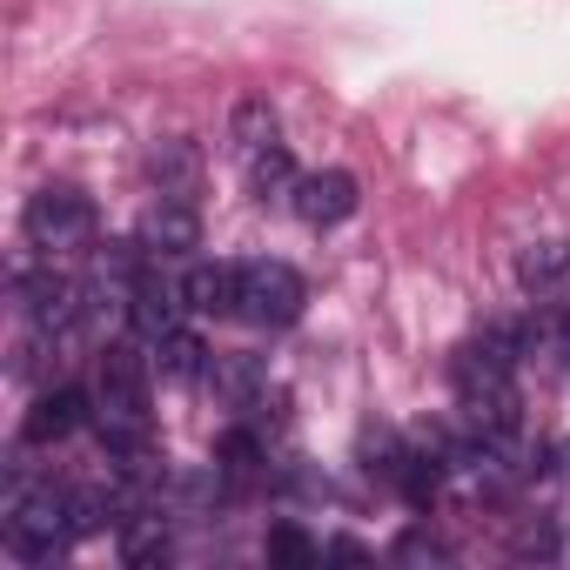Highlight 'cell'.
I'll list each match as a JSON object with an SVG mask.
<instances>
[{"label":"cell","mask_w":570,"mask_h":570,"mask_svg":"<svg viewBox=\"0 0 570 570\" xmlns=\"http://www.w3.org/2000/svg\"><path fill=\"white\" fill-rule=\"evenodd\" d=\"M450 383H456V410L470 423V436H483L497 456L517 450L523 436V396H517V336L510 330H483L450 356Z\"/></svg>","instance_id":"6da1fadb"},{"label":"cell","mask_w":570,"mask_h":570,"mask_svg":"<svg viewBox=\"0 0 570 570\" xmlns=\"http://www.w3.org/2000/svg\"><path fill=\"white\" fill-rule=\"evenodd\" d=\"M75 490L28 476L21 463L8 470V503H0V543H8L21 563H55L75 543Z\"/></svg>","instance_id":"7a4b0ae2"},{"label":"cell","mask_w":570,"mask_h":570,"mask_svg":"<svg viewBox=\"0 0 570 570\" xmlns=\"http://www.w3.org/2000/svg\"><path fill=\"white\" fill-rule=\"evenodd\" d=\"M21 228H28V242H35L48 262H61V255H81V248H95V235H101V215H95V202H88L75 181H48V188H35V195H28V215H21Z\"/></svg>","instance_id":"3957f363"},{"label":"cell","mask_w":570,"mask_h":570,"mask_svg":"<svg viewBox=\"0 0 570 570\" xmlns=\"http://www.w3.org/2000/svg\"><path fill=\"white\" fill-rule=\"evenodd\" d=\"M309 303V282L289 268V262H275V255H255L242 262V323L248 330H289Z\"/></svg>","instance_id":"277c9868"},{"label":"cell","mask_w":570,"mask_h":570,"mask_svg":"<svg viewBox=\"0 0 570 570\" xmlns=\"http://www.w3.org/2000/svg\"><path fill=\"white\" fill-rule=\"evenodd\" d=\"M356 175L350 168H323V175H303L296 181V195H289V208L309 222V228H336V222H350L356 215Z\"/></svg>","instance_id":"5b68a950"},{"label":"cell","mask_w":570,"mask_h":570,"mask_svg":"<svg viewBox=\"0 0 570 570\" xmlns=\"http://www.w3.org/2000/svg\"><path fill=\"white\" fill-rule=\"evenodd\" d=\"M181 296H188V316L202 323H222L242 309V262H195L181 275Z\"/></svg>","instance_id":"8992f818"},{"label":"cell","mask_w":570,"mask_h":570,"mask_svg":"<svg viewBox=\"0 0 570 570\" xmlns=\"http://www.w3.org/2000/svg\"><path fill=\"white\" fill-rule=\"evenodd\" d=\"M141 242H148L155 262L202 248V215H195V202H181V195H155V208L141 215Z\"/></svg>","instance_id":"52a82bcc"},{"label":"cell","mask_w":570,"mask_h":570,"mask_svg":"<svg viewBox=\"0 0 570 570\" xmlns=\"http://www.w3.org/2000/svg\"><path fill=\"white\" fill-rule=\"evenodd\" d=\"M81 423H95V396L55 383V390H41L35 416H28V443H61V436H75Z\"/></svg>","instance_id":"ba28073f"},{"label":"cell","mask_w":570,"mask_h":570,"mask_svg":"<svg viewBox=\"0 0 570 570\" xmlns=\"http://www.w3.org/2000/svg\"><path fill=\"white\" fill-rule=\"evenodd\" d=\"M148 181H155V195H181V202H195L202 195V155H195V141H155L148 148Z\"/></svg>","instance_id":"9c48e42d"},{"label":"cell","mask_w":570,"mask_h":570,"mask_svg":"<svg viewBox=\"0 0 570 570\" xmlns=\"http://www.w3.org/2000/svg\"><path fill=\"white\" fill-rule=\"evenodd\" d=\"M268 148H282V121H275V108H268V101H235V115H228V155L248 168V161L268 155Z\"/></svg>","instance_id":"30bf717a"},{"label":"cell","mask_w":570,"mask_h":570,"mask_svg":"<svg viewBox=\"0 0 570 570\" xmlns=\"http://www.w3.org/2000/svg\"><path fill=\"white\" fill-rule=\"evenodd\" d=\"M148 350H155V370H161L168 383H202V376H208V363H215V356H208V343H202L188 323H181V330H168V336H161V343H148Z\"/></svg>","instance_id":"8fae6325"},{"label":"cell","mask_w":570,"mask_h":570,"mask_svg":"<svg viewBox=\"0 0 570 570\" xmlns=\"http://www.w3.org/2000/svg\"><path fill=\"white\" fill-rule=\"evenodd\" d=\"M242 175H248V188H255L262 202H289V195H296V181H303V175H296V161H289V141L268 148V155H255Z\"/></svg>","instance_id":"7c38bea8"},{"label":"cell","mask_w":570,"mask_h":570,"mask_svg":"<svg viewBox=\"0 0 570 570\" xmlns=\"http://www.w3.org/2000/svg\"><path fill=\"white\" fill-rule=\"evenodd\" d=\"M517 275H523V289H530V296H550L557 282L570 275V242H537V248H523Z\"/></svg>","instance_id":"4fadbf2b"},{"label":"cell","mask_w":570,"mask_h":570,"mask_svg":"<svg viewBox=\"0 0 570 570\" xmlns=\"http://www.w3.org/2000/svg\"><path fill=\"white\" fill-rule=\"evenodd\" d=\"M275 563H296V570H316L323 563V543L316 537H303L296 523H268V543H262Z\"/></svg>","instance_id":"5bb4252c"},{"label":"cell","mask_w":570,"mask_h":570,"mask_svg":"<svg viewBox=\"0 0 570 570\" xmlns=\"http://www.w3.org/2000/svg\"><path fill=\"white\" fill-rule=\"evenodd\" d=\"M396 557H403V563H456V550H450L443 537H430V530H403V537H396Z\"/></svg>","instance_id":"9a60e30c"},{"label":"cell","mask_w":570,"mask_h":570,"mask_svg":"<svg viewBox=\"0 0 570 570\" xmlns=\"http://www.w3.org/2000/svg\"><path fill=\"white\" fill-rule=\"evenodd\" d=\"M550 343L570 356V309H557V316H550Z\"/></svg>","instance_id":"2e32d148"}]
</instances>
